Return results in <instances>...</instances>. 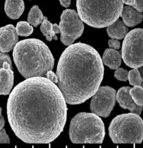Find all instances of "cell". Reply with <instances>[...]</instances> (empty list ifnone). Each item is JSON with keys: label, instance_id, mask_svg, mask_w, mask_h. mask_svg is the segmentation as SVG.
I'll return each instance as SVG.
<instances>
[{"label": "cell", "instance_id": "1", "mask_svg": "<svg viewBox=\"0 0 143 148\" xmlns=\"http://www.w3.org/2000/svg\"><path fill=\"white\" fill-rule=\"evenodd\" d=\"M7 114L11 129L23 142L48 144L63 132L67 107L55 83L45 77H34L13 89Z\"/></svg>", "mask_w": 143, "mask_h": 148}, {"label": "cell", "instance_id": "23", "mask_svg": "<svg viewBox=\"0 0 143 148\" xmlns=\"http://www.w3.org/2000/svg\"><path fill=\"white\" fill-rule=\"evenodd\" d=\"M129 71L123 68H117L114 73L115 77L121 82H127L128 79Z\"/></svg>", "mask_w": 143, "mask_h": 148}, {"label": "cell", "instance_id": "14", "mask_svg": "<svg viewBox=\"0 0 143 148\" xmlns=\"http://www.w3.org/2000/svg\"><path fill=\"white\" fill-rule=\"evenodd\" d=\"M5 12L11 19H18L25 11L23 0H5L4 6Z\"/></svg>", "mask_w": 143, "mask_h": 148}, {"label": "cell", "instance_id": "13", "mask_svg": "<svg viewBox=\"0 0 143 148\" xmlns=\"http://www.w3.org/2000/svg\"><path fill=\"white\" fill-rule=\"evenodd\" d=\"M14 83L13 69L0 68V95H7L12 89Z\"/></svg>", "mask_w": 143, "mask_h": 148}, {"label": "cell", "instance_id": "7", "mask_svg": "<svg viewBox=\"0 0 143 148\" xmlns=\"http://www.w3.org/2000/svg\"><path fill=\"white\" fill-rule=\"evenodd\" d=\"M142 29H135L128 32L122 45L121 58L129 68H138L143 65Z\"/></svg>", "mask_w": 143, "mask_h": 148}, {"label": "cell", "instance_id": "5", "mask_svg": "<svg viewBox=\"0 0 143 148\" xmlns=\"http://www.w3.org/2000/svg\"><path fill=\"white\" fill-rule=\"evenodd\" d=\"M104 137V124L98 115L80 112L71 120L69 138L72 143L101 144Z\"/></svg>", "mask_w": 143, "mask_h": 148}, {"label": "cell", "instance_id": "22", "mask_svg": "<svg viewBox=\"0 0 143 148\" xmlns=\"http://www.w3.org/2000/svg\"><path fill=\"white\" fill-rule=\"evenodd\" d=\"M13 69L12 62L9 55L5 52H0V68Z\"/></svg>", "mask_w": 143, "mask_h": 148}, {"label": "cell", "instance_id": "15", "mask_svg": "<svg viewBox=\"0 0 143 148\" xmlns=\"http://www.w3.org/2000/svg\"><path fill=\"white\" fill-rule=\"evenodd\" d=\"M103 64L109 67L110 69L118 68L121 64V54L115 49L107 48L104 52L102 56Z\"/></svg>", "mask_w": 143, "mask_h": 148}, {"label": "cell", "instance_id": "9", "mask_svg": "<svg viewBox=\"0 0 143 148\" xmlns=\"http://www.w3.org/2000/svg\"><path fill=\"white\" fill-rule=\"evenodd\" d=\"M116 102V91L109 86L99 87L92 97L90 108L92 113L103 118L108 117Z\"/></svg>", "mask_w": 143, "mask_h": 148}, {"label": "cell", "instance_id": "28", "mask_svg": "<svg viewBox=\"0 0 143 148\" xmlns=\"http://www.w3.org/2000/svg\"><path fill=\"white\" fill-rule=\"evenodd\" d=\"M60 4L64 8H68L70 5L71 0H59Z\"/></svg>", "mask_w": 143, "mask_h": 148}, {"label": "cell", "instance_id": "24", "mask_svg": "<svg viewBox=\"0 0 143 148\" xmlns=\"http://www.w3.org/2000/svg\"><path fill=\"white\" fill-rule=\"evenodd\" d=\"M10 140L7 134L6 133L5 130L2 128L0 130V143H9Z\"/></svg>", "mask_w": 143, "mask_h": 148}, {"label": "cell", "instance_id": "16", "mask_svg": "<svg viewBox=\"0 0 143 148\" xmlns=\"http://www.w3.org/2000/svg\"><path fill=\"white\" fill-rule=\"evenodd\" d=\"M106 31L108 36L112 38L121 40L126 36L129 32V29L122 21L117 19L113 24L107 27Z\"/></svg>", "mask_w": 143, "mask_h": 148}, {"label": "cell", "instance_id": "30", "mask_svg": "<svg viewBox=\"0 0 143 148\" xmlns=\"http://www.w3.org/2000/svg\"><path fill=\"white\" fill-rule=\"evenodd\" d=\"M5 125V120L2 115L0 116V130H1L4 127Z\"/></svg>", "mask_w": 143, "mask_h": 148}, {"label": "cell", "instance_id": "31", "mask_svg": "<svg viewBox=\"0 0 143 148\" xmlns=\"http://www.w3.org/2000/svg\"><path fill=\"white\" fill-rule=\"evenodd\" d=\"M1 112H2V109H1V108L0 107V116L2 115V114H1Z\"/></svg>", "mask_w": 143, "mask_h": 148}, {"label": "cell", "instance_id": "10", "mask_svg": "<svg viewBox=\"0 0 143 148\" xmlns=\"http://www.w3.org/2000/svg\"><path fill=\"white\" fill-rule=\"evenodd\" d=\"M18 41V34L13 25H7L0 28V52H9Z\"/></svg>", "mask_w": 143, "mask_h": 148}, {"label": "cell", "instance_id": "12", "mask_svg": "<svg viewBox=\"0 0 143 148\" xmlns=\"http://www.w3.org/2000/svg\"><path fill=\"white\" fill-rule=\"evenodd\" d=\"M142 12H139L131 6H125L122 9L121 16L127 27H133L141 23Z\"/></svg>", "mask_w": 143, "mask_h": 148}, {"label": "cell", "instance_id": "26", "mask_svg": "<svg viewBox=\"0 0 143 148\" xmlns=\"http://www.w3.org/2000/svg\"><path fill=\"white\" fill-rule=\"evenodd\" d=\"M46 77L48 79L51 81L52 82L55 83V84L57 83V77L56 74H55L54 72H53L52 70L48 71V72L46 73Z\"/></svg>", "mask_w": 143, "mask_h": 148}, {"label": "cell", "instance_id": "29", "mask_svg": "<svg viewBox=\"0 0 143 148\" xmlns=\"http://www.w3.org/2000/svg\"><path fill=\"white\" fill-rule=\"evenodd\" d=\"M123 2L127 5L132 7H133L134 5L135 4V0H123Z\"/></svg>", "mask_w": 143, "mask_h": 148}, {"label": "cell", "instance_id": "25", "mask_svg": "<svg viewBox=\"0 0 143 148\" xmlns=\"http://www.w3.org/2000/svg\"><path fill=\"white\" fill-rule=\"evenodd\" d=\"M108 46L110 48H112V49L117 50L119 49L120 46H121V44H120V42L117 40V39H110V40H108Z\"/></svg>", "mask_w": 143, "mask_h": 148}, {"label": "cell", "instance_id": "3", "mask_svg": "<svg viewBox=\"0 0 143 148\" xmlns=\"http://www.w3.org/2000/svg\"><path fill=\"white\" fill-rule=\"evenodd\" d=\"M14 62L25 79L45 77L54 66V58L48 46L40 40L29 38L16 44L13 48Z\"/></svg>", "mask_w": 143, "mask_h": 148}, {"label": "cell", "instance_id": "19", "mask_svg": "<svg viewBox=\"0 0 143 148\" xmlns=\"http://www.w3.org/2000/svg\"><path fill=\"white\" fill-rule=\"evenodd\" d=\"M129 84L133 86H141L143 85L142 77L137 68H133L128 72V79Z\"/></svg>", "mask_w": 143, "mask_h": 148}, {"label": "cell", "instance_id": "6", "mask_svg": "<svg viewBox=\"0 0 143 148\" xmlns=\"http://www.w3.org/2000/svg\"><path fill=\"white\" fill-rule=\"evenodd\" d=\"M109 135L114 143H141L142 119L134 113L117 116L110 124Z\"/></svg>", "mask_w": 143, "mask_h": 148}, {"label": "cell", "instance_id": "4", "mask_svg": "<svg viewBox=\"0 0 143 148\" xmlns=\"http://www.w3.org/2000/svg\"><path fill=\"white\" fill-rule=\"evenodd\" d=\"M123 8V0H77L82 21L98 29L113 24L121 16Z\"/></svg>", "mask_w": 143, "mask_h": 148}, {"label": "cell", "instance_id": "18", "mask_svg": "<svg viewBox=\"0 0 143 148\" xmlns=\"http://www.w3.org/2000/svg\"><path fill=\"white\" fill-rule=\"evenodd\" d=\"M44 18V15L38 5H34L31 8L28 15L27 21L33 27H37L41 24Z\"/></svg>", "mask_w": 143, "mask_h": 148}, {"label": "cell", "instance_id": "11", "mask_svg": "<svg viewBox=\"0 0 143 148\" xmlns=\"http://www.w3.org/2000/svg\"><path fill=\"white\" fill-rule=\"evenodd\" d=\"M130 89L131 87L127 86L120 88L116 92V100L122 108L129 110L131 113L140 116L142 110V106L137 105L133 101L129 94Z\"/></svg>", "mask_w": 143, "mask_h": 148}, {"label": "cell", "instance_id": "8", "mask_svg": "<svg viewBox=\"0 0 143 148\" xmlns=\"http://www.w3.org/2000/svg\"><path fill=\"white\" fill-rule=\"evenodd\" d=\"M59 28L61 42L65 46H69L81 36L84 27L77 11L66 9L61 14Z\"/></svg>", "mask_w": 143, "mask_h": 148}, {"label": "cell", "instance_id": "27", "mask_svg": "<svg viewBox=\"0 0 143 148\" xmlns=\"http://www.w3.org/2000/svg\"><path fill=\"white\" fill-rule=\"evenodd\" d=\"M133 8L139 12H142L143 11V0H135V4Z\"/></svg>", "mask_w": 143, "mask_h": 148}, {"label": "cell", "instance_id": "17", "mask_svg": "<svg viewBox=\"0 0 143 148\" xmlns=\"http://www.w3.org/2000/svg\"><path fill=\"white\" fill-rule=\"evenodd\" d=\"M40 31L44 36H46L48 41H52V39L57 40V34L60 33L59 25L55 23L52 24L46 17H44L43 21L42 22Z\"/></svg>", "mask_w": 143, "mask_h": 148}, {"label": "cell", "instance_id": "20", "mask_svg": "<svg viewBox=\"0 0 143 148\" xmlns=\"http://www.w3.org/2000/svg\"><path fill=\"white\" fill-rule=\"evenodd\" d=\"M18 35L21 36H29L33 32V27L27 21H20L15 28Z\"/></svg>", "mask_w": 143, "mask_h": 148}, {"label": "cell", "instance_id": "2", "mask_svg": "<svg viewBox=\"0 0 143 148\" xmlns=\"http://www.w3.org/2000/svg\"><path fill=\"white\" fill-rule=\"evenodd\" d=\"M104 68L99 53L78 42L62 53L57 64V86L69 105H80L94 95L103 80Z\"/></svg>", "mask_w": 143, "mask_h": 148}, {"label": "cell", "instance_id": "21", "mask_svg": "<svg viewBox=\"0 0 143 148\" xmlns=\"http://www.w3.org/2000/svg\"><path fill=\"white\" fill-rule=\"evenodd\" d=\"M129 94L135 104L143 106V89L141 86H134L129 90Z\"/></svg>", "mask_w": 143, "mask_h": 148}]
</instances>
